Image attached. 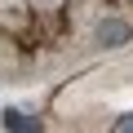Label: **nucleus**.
Returning <instances> with one entry per match:
<instances>
[{
    "label": "nucleus",
    "instance_id": "1",
    "mask_svg": "<svg viewBox=\"0 0 133 133\" xmlns=\"http://www.w3.org/2000/svg\"><path fill=\"white\" fill-rule=\"evenodd\" d=\"M129 40V22H120V18H102L98 22V44L102 49H120Z\"/></svg>",
    "mask_w": 133,
    "mask_h": 133
},
{
    "label": "nucleus",
    "instance_id": "2",
    "mask_svg": "<svg viewBox=\"0 0 133 133\" xmlns=\"http://www.w3.org/2000/svg\"><path fill=\"white\" fill-rule=\"evenodd\" d=\"M0 124L14 129V133H31V129H40V120L27 115V111H5V115H0Z\"/></svg>",
    "mask_w": 133,
    "mask_h": 133
},
{
    "label": "nucleus",
    "instance_id": "3",
    "mask_svg": "<svg viewBox=\"0 0 133 133\" xmlns=\"http://www.w3.org/2000/svg\"><path fill=\"white\" fill-rule=\"evenodd\" d=\"M115 133H133V111H129V115H120V120H115Z\"/></svg>",
    "mask_w": 133,
    "mask_h": 133
}]
</instances>
